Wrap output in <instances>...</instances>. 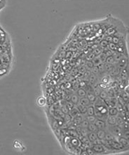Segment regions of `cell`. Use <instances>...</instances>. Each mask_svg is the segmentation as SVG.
<instances>
[{
    "label": "cell",
    "instance_id": "cell-50",
    "mask_svg": "<svg viewBox=\"0 0 129 155\" xmlns=\"http://www.w3.org/2000/svg\"><path fill=\"white\" fill-rule=\"evenodd\" d=\"M124 92L129 94V85H127V86H126V88H125V91H124Z\"/></svg>",
    "mask_w": 129,
    "mask_h": 155
},
{
    "label": "cell",
    "instance_id": "cell-5",
    "mask_svg": "<svg viewBox=\"0 0 129 155\" xmlns=\"http://www.w3.org/2000/svg\"><path fill=\"white\" fill-rule=\"evenodd\" d=\"M70 143L72 147H74L75 148L76 147H79L80 145H81V142L78 138H73L72 139H71Z\"/></svg>",
    "mask_w": 129,
    "mask_h": 155
},
{
    "label": "cell",
    "instance_id": "cell-18",
    "mask_svg": "<svg viewBox=\"0 0 129 155\" xmlns=\"http://www.w3.org/2000/svg\"><path fill=\"white\" fill-rule=\"evenodd\" d=\"M77 110H79V112L80 114H86L87 107L86 106H84V105H79L78 107H77Z\"/></svg>",
    "mask_w": 129,
    "mask_h": 155
},
{
    "label": "cell",
    "instance_id": "cell-1",
    "mask_svg": "<svg viewBox=\"0 0 129 155\" xmlns=\"http://www.w3.org/2000/svg\"><path fill=\"white\" fill-rule=\"evenodd\" d=\"M109 131H110V133H112L115 136H122V133H123V129L121 128V126H118V125H112V126H110L109 127Z\"/></svg>",
    "mask_w": 129,
    "mask_h": 155
},
{
    "label": "cell",
    "instance_id": "cell-38",
    "mask_svg": "<svg viewBox=\"0 0 129 155\" xmlns=\"http://www.w3.org/2000/svg\"><path fill=\"white\" fill-rule=\"evenodd\" d=\"M92 70V74H99V70H98V67H97V66H93V68L91 69Z\"/></svg>",
    "mask_w": 129,
    "mask_h": 155
},
{
    "label": "cell",
    "instance_id": "cell-47",
    "mask_svg": "<svg viewBox=\"0 0 129 155\" xmlns=\"http://www.w3.org/2000/svg\"><path fill=\"white\" fill-rule=\"evenodd\" d=\"M45 99L43 98H40L39 100H38V103H39V104L40 105H44V103H45Z\"/></svg>",
    "mask_w": 129,
    "mask_h": 155
},
{
    "label": "cell",
    "instance_id": "cell-19",
    "mask_svg": "<svg viewBox=\"0 0 129 155\" xmlns=\"http://www.w3.org/2000/svg\"><path fill=\"white\" fill-rule=\"evenodd\" d=\"M79 134L80 135H81L82 137H85V136H87L88 135V133H89V131H88L87 128H79Z\"/></svg>",
    "mask_w": 129,
    "mask_h": 155
},
{
    "label": "cell",
    "instance_id": "cell-51",
    "mask_svg": "<svg viewBox=\"0 0 129 155\" xmlns=\"http://www.w3.org/2000/svg\"><path fill=\"white\" fill-rule=\"evenodd\" d=\"M80 154L82 155H88V153H87L86 150V151H81V152Z\"/></svg>",
    "mask_w": 129,
    "mask_h": 155
},
{
    "label": "cell",
    "instance_id": "cell-12",
    "mask_svg": "<svg viewBox=\"0 0 129 155\" xmlns=\"http://www.w3.org/2000/svg\"><path fill=\"white\" fill-rule=\"evenodd\" d=\"M108 113L110 116H117L118 114V112L116 107H109V109H108Z\"/></svg>",
    "mask_w": 129,
    "mask_h": 155
},
{
    "label": "cell",
    "instance_id": "cell-24",
    "mask_svg": "<svg viewBox=\"0 0 129 155\" xmlns=\"http://www.w3.org/2000/svg\"><path fill=\"white\" fill-rule=\"evenodd\" d=\"M69 114L72 116V117H75L76 115H78V114H79V110H78L76 108H75V107H74L73 109H72L71 110H70Z\"/></svg>",
    "mask_w": 129,
    "mask_h": 155
},
{
    "label": "cell",
    "instance_id": "cell-25",
    "mask_svg": "<svg viewBox=\"0 0 129 155\" xmlns=\"http://www.w3.org/2000/svg\"><path fill=\"white\" fill-rule=\"evenodd\" d=\"M107 55H106V54L105 53H102L101 54H100L99 55V56H98V58H99V59H100V62H102V63H105V61H106V58H107Z\"/></svg>",
    "mask_w": 129,
    "mask_h": 155
},
{
    "label": "cell",
    "instance_id": "cell-34",
    "mask_svg": "<svg viewBox=\"0 0 129 155\" xmlns=\"http://www.w3.org/2000/svg\"><path fill=\"white\" fill-rule=\"evenodd\" d=\"M108 46H109V50H111V51L117 50V45H116L115 44L112 43V42H109Z\"/></svg>",
    "mask_w": 129,
    "mask_h": 155
},
{
    "label": "cell",
    "instance_id": "cell-52",
    "mask_svg": "<svg viewBox=\"0 0 129 155\" xmlns=\"http://www.w3.org/2000/svg\"><path fill=\"white\" fill-rule=\"evenodd\" d=\"M3 1H4V0H0V2H3Z\"/></svg>",
    "mask_w": 129,
    "mask_h": 155
},
{
    "label": "cell",
    "instance_id": "cell-30",
    "mask_svg": "<svg viewBox=\"0 0 129 155\" xmlns=\"http://www.w3.org/2000/svg\"><path fill=\"white\" fill-rule=\"evenodd\" d=\"M106 92H107V93H108V95L109 98H114V97L116 96L115 93H114V91L112 89H108Z\"/></svg>",
    "mask_w": 129,
    "mask_h": 155
},
{
    "label": "cell",
    "instance_id": "cell-15",
    "mask_svg": "<svg viewBox=\"0 0 129 155\" xmlns=\"http://www.w3.org/2000/svg\"><path fill=\"white\" fill-rule=\"evenodd\" d=\"M116 122H117V125L118 126H122V124L124 123V116L118 113L117 116H116Z\"/></svg>",
    "mask_w": 129,
    "mask_h": 155
},
{
    "label": "cell",
    "instance_id": "cell-41",
    "mask_svg": "<svg viewBox=\"0 0 129 155\" xmlns=\"http://www.w3.org/2000/svg\"><path fill=\"white\" fill-rule=\"evenodd\" d=\"M109 42H108L106 39H104V40H102V41L100 42V46L102 47H107L108 46V44H109Z\"/></svg>",
    "mask_w": 129,
    "mask_h": 155
},
{
    "label": "cell",
    "instance_id": "cell-37",
    "mask_svg": "<svg viewBox=\"0 0 129 155\" xmlns=\"http://www.w3.org/2000/svg\"><path fill=\"white\" fill-rule=\"evenodd\" d=\"M64 119L66 122H70L72 120V116L69 113L68 114H65L64 116Z\"/></svg>",
    "mask_w": 129,
    "mask_h": 155
},
{
    "label": "cell",
    "instance_id": "cell-36",
    "mask_svg": "<svg viewBox=\"0 0 129 155\" xmlns=\"http://www.w3.org/2000/svg\"><path fill=\"white\" fill-rule=\"evenodd\" d=\"M92 62L93 63L94 66H97L100 63H101L100 59H99V58H98V56H97V57H95V58L92 60Z\"/></svg>",
    "mask_w": 129,
    "mask_h": 155
},
{
    "label": "cell",
    "instance_id": "cell-26",
    "mask_svg": "<svg viewBox=\"0 0 129 155\" xmlns=\"http://www.w3.org/2000/svg\"><path fill=\"white\" fill-rule=\"evenodd\" d=\"M97 67H98V70H99V73L100 74H103V73L105 72V63H100L98 65H97Z\"/></svg>",
    "mask_w": 129,
    "mask_h": 155
},
{
    "label": "cell",
    "instance_id": "cell-39",
    "mask_svg": "<svg viewBox=\"0 0 129 155\" xmlns=\"http://www.w3.org/2000/svg\"><path fill=\"white\" fill-rule=\"evenodd\" d=\"M86 65L88 69H91H91L93 68V67L94 66L93 62H92V61H87V62H86Z\"/></svg>",
    "mask_w": 129,
    "mask_h": 155
},
{
    "label": "cell",
    "instance_id": "cell-46",
    "mask_svg": "<svg viewBox=\"0 0 129 155\" xmlns=\"http://www.w3.org/2000/svg\"><path fill=\"white\" fill-rule=\"evenodd\" d=\"M94 58H95V54H94L93 53L89 54V55L87 56V59H88V61H92Z\"/></svg>",
    "mask_w": 129,
    "mask_h": 155
},
{
    "label": "cell",
    "instance_id": "cell-17",
    "mask_svg": "<svg viewBox=\"0 0 129 155\" xmlns=\"http://www.w3.org/2000/svg\"><path fill=\"white\" fill-rule=\"evenodd\" d=\"M67 134L70 136H72V138H78L79 136V133L76 131V130H75V129H70L67 131Z\"/></svg>",
    "mask_w": 129,
    "mask_h": 155
},
{
    "label": "cell",
    "instance_id": "cell-45",
    "mask_svg": "<svg viewBox=\"0 0 129 155\" xmlns=\"http://www.w3.org/2000/svg\"><path fill=\"white\" fill-rule=\"evenodd\" d=\"M100 91H101V89H100V87L98 86L97 88H96V89L94 90V93H95V95L97 96V95H99Z\"/></svg>",
    "mask_w": 129,
    "mask_h": 155
},
{
    "label": "cell",
    "instance_id": "cell-27",
    "mask_svg": "<svg viewBox=\"0 0 129 155\" xmlns=\"http://www.w3.org/2000/svg\"><path fill=\"white\" fill-rule=\"evenodd\" d=\"M113 68H114L113 65H112V64H109V63H106V62L105 63V70L106 72H111V71L112 70Z\"/></svg>",
    "mask_w": 129,
    "mask_h": 155
},
{
    "label": "cell",
    "instance_id": "cell-16",
    "mask_svg": "<svg viewBox=\"0 0 129 155\" xmlns=\"http://www.w3.org/2000/svg\"><path fill=\"white\" fill-rule=\"evenodd\" d=\"M70 101L74 105H77V104H79V97L77 95V94H72L71 95V98H70Z\"/></svg>",
    "mask_w": 129,
    "mask_h": 155
},
{
    "label": "cell",
    "instance_id": "cell-35",
    "mask_svg": "<svg viewBox=\"0 0 129 155\" xmlns=\"http://www.w3.org/2000/svg\"><path fill=\"white\" fill-rule=\"evenodd\" d=\"M65 105H66V107L68 108L69 110H71L72 109L74 108V105H75L72 103L71 101H67L66 103H65Z\"/></svg>",
    "mask_w": 129,
    "mask_h": 155
},
{
    "label": "cell",
    "instance_id": "cell-13",
    "mask_svg": "<svg viewBox=\"0 0 129 155\" xmlns=\"http://www.w3.org/2000/svg\"><path fill=\"white\" fill-rule=\"evenodd\" d=\"M86 114L88 116H91L95 114V107L93 105H88L87 107V110H86Z\"/></svg>",
    "mask_w": 129,
    "mask_h": 155
},
{
    "label": "cell",
    "instance_id": "cell-2",
    "mask_svg": "<svg viewBox=\"0 0 129 155\" xmlns=\"http://www.w3.org/2000/svg\"><path fill=\"white\" fill-rule=\"evenodd\" d=\"M91 149L95 154H104L108 150L105 145L100 144H93L91 146Z\"/></svg>",
    "mask_w": 129,
    "mask_h": 155
},
{
    "label": "cell",
    "instance_id": "cell-11",
    "mask_svg": "<svg viewBox=\"0 0 129 155\" xmlns=\"http://www.w3.org/2000/svg\"><path fill=\"white\" fill-rule=\"evenodd\" d=\"M83 117H82V116H81V115H79V114H78V115H76V116L74 117V119H73V124H75V125H76V126H79L80 124H81V122H82V120H83V119H82Z\"/></svg>",
    "mask_w": 129,
    "mask_h": 155
},
{
    "label": "cell",
    "instance_id": "cell-8",
    "mask_svg": "<svg viewBox=\"0 0 129 155\" xmlns=\"http://www.w3.org/2000/svg\"><path fill=\"white\" fill-rule=\"evenodd\" d=\"M79 105H84V106H86L88 107V105H91V102L88 100V99L86 98V97H84V98H79Z\"/></svg>",
    "mask_w": 129,
    "mask_h": 155
},
{
    "label": "cell",
    "instance_id": "cell-23",
    "mask_svg": "<svg viewBox=\"0 0 129 155\" xmlns=\"http://www.w3.org/2000/svg\"><path fill=\"white\" fill-rule=\"evenodd\" d=\"M86 119H87L88 121V122L90 124H94L95 122L96 121L97 117L95 115H91V116H88L87 115V117H86Z\"/></svg>",
    "mask_w": 129,
    "mask_h": 155
},
{
    "label": "cell",
    "instance_id": "cell-33",
    "mask_svg": "<svg viewBox=\"0 0 129 155\" xmlns=\"http://www.w3.org/2000/svg\"><path fill=\"white\" fill-rule=\"evenodd\" d=\"M97 80V77L96 74H91V76L89 77V82L91 83H94L96 82Z\"/></svg>",
    "mask_w": 129,
    "mask_h": 155
},
{
    "label": "cell",
    "instance_id": "cell-42",
    "mask_svg": "<svg viewBox=\"0 0 129 155\" xmlns=\"http://www.w3.org/2000/svg\"><path fill=\"white\" fill-rule=\"evenodd\" d=\"M102 53V51L100 49H99V48H97L95 50H94V54H95V55H99L100 54H101Z\"/></svg>",
    "mask_w": 129,
    "mask_h": 155
},
{
    "label": "cell",
    "instance_id": "cell-3",
    "mask_svg": "<svg viewBox=\"0 0 129 155\" xmlns=\"http://www.w3.org/2000/svg\"><path fill=\"white\" fill-rule=\"evenodd\" d=\"M109 141V140H108ZM109 145L111 146L112 149H116V150H121L122 149V148L124 147L121 144L118 142L116 140H109Z\"/></svg>",
    "mask_w": 129,
    "mask_h": 155
},
{
    "label": "cell",
    "instance_id": "cell-9",
    "mask_svg": "<svg viewBox=\"0 0 129 155\" xmlns=\"http://www.w3.org/2000/svg\"><path fill=\"white\" fill-rule=\"evenodd\" d=\"M105 131L104 129H98L97 131L96 134L97 137L98 139H100V140H104L105 139Z\"/></svg>",
    "mask_w": 129,
    "mask_h": 155
},
{
    "label": "cell",
    "instance_id": "cell-40",
    "mask_svg": "<svg viewBox=\"0 0 129 155\" xmlns=\"http://www.w3.org/2000/svg\"><path fill=\"white\" fill-rule=\"evenodd\" d=\"M61 111L64 113V114H68L69 113V112H70V110H68V108L66 107V105H64V106H63L62 107H61Z\"/></svg>",
    "mask_w": 129,
    "mask_h": 155
},
{
    "label": "cell",
    "instance_id": "cell-29",
    "mask_svg": "<svg viewBox=\"0 0 129 155\" xmlns=\"http://www.w3.org/2000/svg\"><path fill=\"white\" fill-rule=\"evenodd\" d=\"M115 62H116V61H115V60H114V58L113 55L108 56V57H107V58H106V61H105V62H106V63L112 64V65H113V64H114V63Z\"/></svg>",
    "mask_w": 129,
    "mask_h": 155
},
{
    "label": "cell",
    "instance_id": "cell-32",
    "mask_svg": "<svg viewBox=\"0 0 129 155\" xmlns=\"http://www.w3.org/2000/svg\"><path fill=\"white\" fill-rule=\"evenodd\" d=\"M121 98L124 100V101L125 103L129 102V94H128V93L124 92V93H122V94L121 95Z\"/></svg>",
    "mask_w": 129,
    "mask_h": 155
},
{
    "label": "cell",
    "instance_id": "cell-22",
    "mask_svg": "<svg viewBox=\"0 0 129 155\" xmlns=\"http://www.w3.org/2000/svg\"><path fill=\"white\" fill-rule=\"evenodd\" d=\"M88 131L89 132H97V131L98 130L97 128L96 127V126L94 124H90L88 125V128H87Z\"/></svg>",
    "mask_w": 129,
    "mask_h": 155
},
{
    "label": "cell",
    "instance_id": "cell-7",
    "mask_svg": "<svg viewBox=\"0 0 129 155\" xmlns=\"http://www.w3.org/2000/svg\"><path fill=\"white\" fill-rule=\"evenodd\" d=\"M86 97L88 99V100L91 102V103H94L97 98V96L93 92V93H88L86 94Z\"/></svg>",
    "mask_w": 129,
    "mask_h": 155
},
{
    "label": "cell",
    "instance_id": "cell-14",
    "mask_svg": "<svg viewBox=\"0 0 129 155\" xmlns=\"http://www.w3.org/2000/svg\"><path fill=\"white\" fill-rule=\"evenodd\" d=\"M87 137H88V140H89L91 142H92L93 143V142L97 138L96 132H89V133H88Z\"/></svg>",
    "mask_w": 129,
    "mask_h": 155
},
{
    "label": "cell",
    "instance_id": "cell-44",
    "mask_svg": "<svg viewBox=\"0 0 129 155\" xmlns=\"http://www.w3.org/2000/svg\"><path fill=\"white\" fill-rule=\"evenodd\" d=\"M86 152H87V153H88V155H95V153H94V152L93 151V149H91V147H88V148H87Z\"/></svg>",
    "mask_w": 129,
    "mask_h": 155
},
{
    "label": "cell",
    "instance_id": "cell-4",
    "mask_svg": "<svg viewBox=\"0 0 129 155\" xmlns=\"http://www.w3.org/2000/svg\"><path fill=\"white\" fill-rule=\"evenodd\" d=\"M94 124L96 126L97 129H104L105 130V128H106L105 121H104V120H102L101 119H97Z\"/></svg>",
    "mask_w": 129,
    "mask_h": 155
},
{
    "label": "cell",
    "instance_id": "cell-31",
    "mask_svg": "<svg viewBox=\"0 0 129 155\" xmlns=\"http://www.w3.org/2000/svg\"><path fill=\"white\" fill-rule=\"evenodd\" d=\"M89 124H90V123L88 122V121L87 119H84V120H82V122H81V124H80L79 126H81V128H87Z\"/></svg>",
    "mask_w": 129,
    "mask_h": 155
},
{
    "label": "cell",
    "instance_id": "cell-10",
    "mask_svg": "<svg viewBox=\"0 0 129 155\" xmlns=\"http://www.w3.org/2000/svg\"><path fill=\"white\" fill-rule=\"evenodd\" d=\"M107 122H108V124L109 126L116 125L117 124L116 116H110V115H109V116H108V119H107Z\"/></svg>",
    "mask_w": 129,
    "mask_h": 155
},
{
    "label": "cell",
    "instance_id": "cell-43",
    "mask_svg": "<svg viewBox=\"0 0 129 155\" xmlns=\"http://www.w3.org/2000/svg\"><path fill=\"white\" fill-rule=\"evenodd\" d=\"M119 38L117 37H112V42L115 44H118V41H119Z\"/></svg>",
    "mask_w": 129,
    "mask_h": 155
},
{
    "label": "cell",
    "instance_id": "cell-20",
    "mask_svg": "<svg viewBox=\"0 0 129 155\" xmlns=\"http://www.w3.org/2000/svg\"><path fill=\"white\" fill-rule=\"evenodd\" d=\"M116 139V136L114 135L112 133L108 132L105 133V140H115Z\"/></svg>",
    "mask_w": 129,
    "mask_h": 155
},
{
    "label": "cell",
    "instance_id": "cell-21",
    "mask_svg": "<svg viewBox=\"0 0 129 155\" xmlns=\"http://www.w3.org/2000/svg\"><path fill=\"white\" fill-rule=\"evenodd\" d=\"M87 92L84 89H78L77 91V95L79 97V98H84V97H86Z\"/></svg>",
    "mask_w": 129,
    "mask_h": 155
},
{
    "label": "cell",
    "instance_id": "cell-48",
    "mask_svg": "<svg viewBox=\"0 0 129 155\" xmlns=\"http://www.w3.org/2000/svg\"><path fill=\"white\" fill-rule=\"evenodd\" d=\"M100 29V25L99 24H95L93 26V30L94 31H97Z\"/></svg>",
    "mask_w": 129,
    "mask_h": 155
},
{
    "label": "cell",
    "instance_id": "cell-49",
    "mask_svg": "<svg viewBox=\"0 0 129 155\" xmlns=\"http://www.w3.org/2000/svg\"><path fill=\"white\" fill-rule=\"evenodd\" d=\"M49 112H50V114H51L54 115V112H55V111H54V106H51V107H50V109H49Z\"/></svg>",
    "mask_w": 129,
    "mask_h": 155
},
{
    "label": "cell",
    "instance_id": "cell-28",
    "mask_svg": "<svg viewBox=\"0 0 129 155\" xmlns=\"http://www.w3.org/2000/svg\"><path fill=\"white\" fill-rule=\"evenodd\" d=\"M99 98L100 99H102V100H104L105 99H106L107 98H108V93H107V92L105 91H101L100 94H99Z\"/></svg>",
    "mask_w": 129,
    "mask_h": 155
},
{
    "label": "cell",
    "instance_id": "cell-6",
    "mask_svg": "<svg viewBox=\"0 0 129 155\" xmlns=\"http://www.w3.org/2000/svg\"><path fill=\"white\" fill-rule=\"evenodd\" d=\"M118 141L121 144V145L123 147H129V139L124 138V137H118Z\"/></svg>",
    "mask_w": 129,
    "mask_h": 155
}]
</instances>
